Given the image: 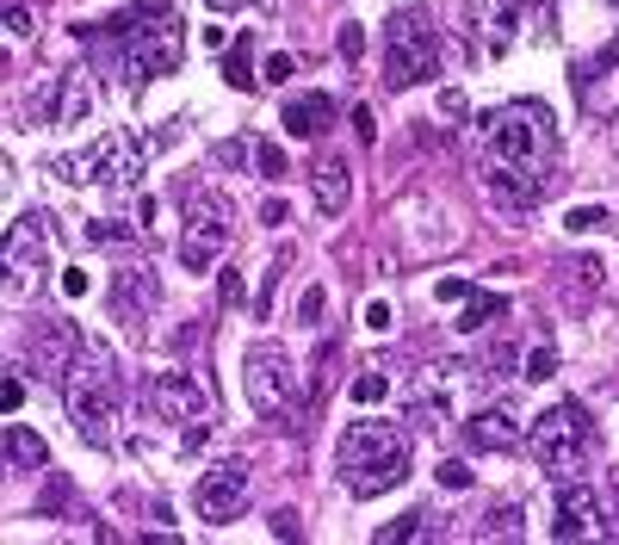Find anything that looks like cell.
<instances>
[{"instance_id": "6da1fadb", "label": "cell", "mask_w": 619, "mask_h": 545, "mask_svg": "<svg viewBox=\"0 0 619 545\" xmlns=\"http://www.w3.org/2000/svg\"><path fill=\"white\" fill-rule=\"evenodd\" d=\"M335 472L353 496H390L409 484V434L397 422H353L335 446Z\"/></svg>"}, {"instance_id": "7a4b0ae2", "label": "cell", "mask_w": 619, "mask_h": 545, "mask_svg": "<svg viewBox=\"0 0 619 545\" xmlns=\"http://www.w3.org/2000/svg\"><path fill=\"white\" fill-rule=\"evenodd\" d=\"M62 403H69V422L81 428L87 446H112V422L118 403H124V378H118V359L106 341H87V359L62 373Z\"/></svg>"}, {"instance_id": "3957f363", "label": "cell", "mask_w": 619, "mask_h": 545, "mask_svg": "<svg viewBox=\"0 0 619 545\" xmlns=\"http://www.w3.org/2000/svg\"><path fill=\"white\" fill-rule=\"evenodd\" d=\"M143 168H149V143L124 125L93 137V143L74 149V156H50V174H57L62 187H93V180H106V187L130 192L143 180Z\"/></svg>"}, {"instance_id": "277c9868", "label": "cell", "mask_w": 619, "mask_h": 545, "mask_svg": "<svg viewBox=\"0 0 619 545\" xmlns=\"http://www.w3.org/2000/svg\"><path fill=\"white\" fill-rule=\"evenodd\" d=\"M477 137H483L490 161H515V168H546V156L558 149V125H551V112L539 100H515V106L483 112Z\"/></svg>"}, {"instance_id": "5b68a950", "label": "cell", "mask_w": 619, "mask_h": 545, "mask_svg": "<svg viewBox=\"0 0 619 545\" xmlns=\"http://www.w3.org/2000/svg\"><path fill=\"white\" fill-rule=\"evenodd\" d=\"M180 57H187V26H180V13H149L137 31H124V43H118V75H124V87H149L156 75H173L180 69Z\"/></svg>"}, {"instance_id": "8992f818", "label": "cell", "mask_w": 619, "mask_h": 545, "mask_svg": "<svg viewBox=\"0 0 619 545\" xmlns=\"http://www.w3.org/2000/svg\"><path fill=\"white\" fill-rule=\"evenodd\" d=\"M527 453H533L551 477L582 472V459L595 453V422H589V409H582V403H551L546 416L527 428Z\"/></svg>"}, {"instance_id": "52a82bcc", "label": "cell", "mask_w": 619, "mask_h": 545, "mask_svg": "<svg viewBox=\"0 0 619 545\" xmlns=\"http://www.w3.org/2000/svg\"><path fill=\"white\" fill-rule=\"evenodd\" d=\"M440 75V38L421 13H390L385 19V87L403 93V87Z\"/></svg>"}, {"instance_id": "ba28073f", "label": "cell", "mask_w": 619, "mask_h": 545, "mask_svg": "<svg viewBox=\"0 0 619 545\" xmlns=\"http://www.w3.org/2000/svg\"><path fill=\"white\" fill-rule=\"evenodd\" d=\"M551 539L570 545V539H619V508L607 503L595 484H582V477H570L558 489H551Z\"/></svg>"}, {"instance_id": "9c48e42d", "label": "cell", "mask_w": 619, "mask_h": 545, "mask_svg": "<svg viewBox=\"0 0 619 545\" xmlns=\"http://www.w3.org/2000/svg\"><path fill=\"white\" fill-rule=\"evenodd\" d=\"M0 255H7V298H31L38 279H43V260H50V217L19 211L13 224H7Z\"/></svg>"}, {"instance_id": "30bf717a", "label": "cell", "mask_w": 619, "mask_h": 545, "mask_svg": "<svg viewBox=\"0 0 619 545\" xmlns=\"http://www.w3.org/2000/svg\"><path fill=\"white\" fill-rule=\"evenodd\" d=\"M242 385H248V403H254L260 416H286V409H298V373H291L286 347H248L242 359Z\"/></svg>"}, {"instance_id": "8fae6325", "label": "cell", "mask_w": 619, "mask_h": 545, "mask_svg": "<svg viewBox=\"0 0 619 545\" xmlns=\"http://www.w3.org/2000/svg\"><path fill=\"white\" fill-rule=\"evenodd\" d=\"M230 236H236L230 205H223V199H199L187 211V224H180V267H187V272H211L217 260L230 255Z\"/></svg>"}, {"instance_id": "7c38bea8", "label": "cell", "mask_w": 619, "mask_h": 545, "mask_svg": "<svg viewBox=\"0 0 619 545\" xmlns=\"http://www.w3.org/2000/svg\"><path fill=\"white\" fill-rule=\"evenodd\" d=\"M149 403H156L161 422H180V428H199V422H211V390H204L192 373H156Z\"/></svg>"}, {"instance_id": "4fadbf2b", "label": "cell", "mask_w": 619, "mask_h": 545, "mask_svg": "<svg viewBox=\"0 0 619 545\" xmlns=\"http://www.w3.org/2000/svg\"><path fill=\"white\" fill-rule=\"evenodd\" d=\"M192 503H199V515L204 521H236L248 508V465L242 459H223V465H211V472L199 477V489H192Z\"/></svg>"}, {"instance_id": "5bb4252c", "label": "cell", "mask_w": 619, "mask_h": 545, "mask_svg": "<svg viewBox=\"0 0 619 545\" xmlns=\"http://www.w3.org/2000/svg\"><path fill=\"white\" fill-rule=\"evenodd\" d=\"M74 354H81V329H74V323H57V316H43L38 329H31V341H26V366L43 373V378H62L74 366Z\"/></svg>"}, {"instance_id": "9a60e30c", "label": "cell", "mask_w": 619, "mask_h": 545, "mask_svg": "<svg viewBox=\"0 0 619 545\" xmlns=\"http://www.w3.org/2000/svg\"><path fill=\"white\" fill-rule=\"evenodd\" d=\"M483 192L502 211H533L546 199V174L539 168H515V161H483Z\"/></svg>"}, {"instance_id": "2e32d148", "label": "cell", "mask_w": 619, "mask_h": 545, "mask_svg": "<svg viewBox=\"0 0 619 545\" xmlns=\"http://www.w3.org/2000/svg\"><path fill=\"white\" fill-rule=\"evenodd\" d=\"M465 440H471V453H515V446L527 440V428H520V409H515V403L471 409V422H465Z\"/></svg>"}, {"instance_id": "e0dca14e", "label": "cell", "mask_w": 619, "mask_h": 545, "mask_svg": "<svg viewBox=\"0 0 619 545\" xmlns=\"http://www.w3.org/2000/svg\"><path fill=\"white\" fill-rule=\"evenodd\" d=\"M347 199H353V168H347L341 156L317 161V211L322 217H341Z\"/></svg>"}, {"instance_id": "ac0fdd59", "label": "cell", "mask_w": 619, "mask_h": 545, "mask_svg": "<svg viewBox=\"0 0 619 545\" xmlns=\"http://www.w3.org/2000/svg\"><path fill=\"white\" fill-rule=\"evenodd\" d=\"M329 118H335V100H329V93H298V100L279 112V125H286L291 137H322V130H329Z\"/></svg>"}, {"instance_id": "d6986e66", "label": "cell", "mask_w": 619, "mask_h": 545, "mask_svg": "<svg viewBox=\"0 0 619 545\" xmlns=\"http://www.w3.org/2000/svg\"><path fill=\"white\" fill-rule=\"evenodd\" d=\"M254 31H236V38H230V50H223V81H230L236 87V93H254V81H260V75H254Z\"/></svg>"}, {"instance_id": "ffe728a7", "label": "cell", "mask_w": 619, "mask_h": 545, "mask_svg": "<svg viewBox=\"0 0 619 545\" xmlns=\"http://www.w3.org/2000/svg\"><path fill=\"white\" fill-rule=\"evenodd\" d=\"M440 521L433 508H409V515H397L390 527H378V545H409V539H440Z\"/></svg>"}, {"instance_id": "44dd1931", "label": "cell", "mask_w": 619, "mask_h": 545, "mask_svg": "<svg viewBox=\"0 0 619 545\" xmlns=\"http://www.w3.org/2000/svg\"><path fill=\"white\" fill-rule=\"evenodd\" d=\"M93 106H100L93 81H87V75H62V106H57V125H87V118H93Z\"/></svg>"}, {"instance_id": "7402d4cb", "label": "cell", "mask_w": 619, "mask_h": 545, "mask_svg": "<svg viewBox=\"0 0 619 545\" xmlns=\"http://www.w3.org/2000/svg\"><path fill=\"white\" fill-rule=\"evenodd\" d=\"M7 465H13V472H43V465H50V446H43L31 428L7 422Z\"/></svg>"}, {"instance_id": "603a6c76", "label": "cell", "mask_w": 619, "mask_h": 545, "mask_svg": "<svg viewBox=\"0 0 619 545\" xmlns=\"http://www.w3.org/2000/svg\"><path fill=\"white\" fill-rule=\"evenodd\" d=\"M520 7H527V0H483V26H490V50H496V57L520 38Z\"/></svg>"}, {"instance_id": "cb8c5ba5", "label": "cell", "mask_w": 619, "mask_h": 545, "mask_svg": "<svg viewBox=\"0 0 619 545\" xmlns=\"http://www.w3.org/2000/svg\"><path fill=\"white\" fill-rule=\"evenodd\" d=\"M496 316H508V298L502 291H465V310H459V335H477V329H490Z\"/></svg>"}, {"instance_id": "d4e9b609", "label": "cell", "mask_w": 619, "mask_h": 545, "mask_svg": "<svg viewBox=\"0 0 619 545\" xmlns=\"http://www.w3.org/2000/svg\"><path fill=\"white\" fill-rule=\"evenodd\" d=\"M57 106H62V75H43L38 87L26 93V125H57Z\"/></svg>"}, {"instance_id": "484cf974", "label": "cell", "mask_w": 619, "mask_h": 545, "mask_svg": "<svg viewBox=\"0 0 619 545\" xmlns=\"http://www.w3.org/2000/svg\"><path fill=\"white\" fill-rule=\"evenodd\" d=\"M520 521H527V508L520 503H496L490 515H483V527H477V539H520Z\"/></svg>"}, {"instance_id": "4316f807", "label": "cell", "mask_w": 619, "mask_h": 545, "mask_svg": "<svg viewBox=\"0 0 619 545\" xmlns=\"http://www.w3.org/2000/svg\"><path fill=\"white\" fill-rule=\"evenodd\" d=\"M347 397L360 403V409H378V403L390 397V378H385V373H372V366H366V373L353 378V385H347Z\"/></svg>"}, {"instance_id": "83f0119b", "label": "cell", "mask_w": 619, "mask_h": 545, "mask_svg": "<svg viewBox=\"0 0 619 545\" xmlns=\"http://www.w3.org/2000/svg\"><path fill=\"white\" fill-rule=\"evenodd\" d=\"M520 378H527V385H546V378H558V347L539 341L533 354H527V373H520Z\"/></svg>"}, {"instance_id": "f1b7e54d", "label": "cell", "mask_w": 619, "mask_h": 545, "mask_svg": "<svg viewBox=\"0 0 619 545\" xmlns=\"http://www.w3.org/2000/svg\"><path fill=\"white\" fill-rule=\"evenodd\" d=\"M254 174H267V180L286 174V149H279L273 137H254Z\"/></svg>"}, {"instance_id": "f546056e", "label": "cell", "mask_w": 619, "mask_h": 545, "mask_svg": "<svg viewBox=\"0 0 619 545\" xmlns=\"http://www.w3.org/2000/svg\"><path fill=\"white\" fill-rule=\"evenodd\" d=\"M601 224H607L601 205H577V211H563V230H570V236H595Z\"/></svg>"}, {"instance_id": "4dcf8cb0", "label": "cell", "mask_w": 619, "mask_h": 545, "mask_svg": "<svg viewBox=\"0 0 619 545\" xmlns=\"http://www.w3.org/2000/svg\"><path fill=\"white\" fill-rule=\"evenodd\" d=\"M286 260H291V255H279L273 267L260 272V298H254V316H260V323H267V316H273V291H279V272H286Z\"/></svg>"}, {"instance_id": "1f68e13d", "label": "cell", "mask_w": 619, "mask_h": 545, "mask_svg": "<svg viewBox=\"0 0 619 545\" xmlns=\"http://www.w3.org/2000/svg\"><path fill=\"white\" fill-rule=\"evenodd\" d=\"M360 323H366L372 335H390V329H397V310H390V298H366Z\"/></svg>"}, {"instance_id": "d6a6232c", "label": "cell", "mask_w": 619, "mask_h": 545, "mask_svg": "<svg viewBox=\"0 0 619 545\" xmlns=\"http://www.w3.org/2000/svg\"><path fill=\"white\" fill-rule=\"evenodd\" d=\"M322 316H329V291H322V286H310V291L298 298V323H303V329H317Z\"/></svg>"}, {"instance_id": "836d02e7", "label": "cell", "mask_w": 619, "mask_h": 545, "mask_svg": "<svg viewBox=\"0 0 619 545\" xmlns=\"http://www.w3.org/2000/svg\"><path fill=\"white\" fill-rule=\"evenodd\" d=\"M248 156H254V143H248V137H223V143L211 149V161H217V168H242Z\"/></svg>"}, {"instance_id": "e575fe53", "label": "cell", "mask_w": 619, "mask_h": 545, "mask_svg": "<svg viewBox=\"0 0 619 545\" xmlns=\"http://www.w3.org/2000/svg\"><path fill=\"white\" fill-rule=\"evenodd\" d=\"M217 298L230 304V310H236V304H248V286H242V272H236V267H223V279H217Z\"/></svg>"}, {"instance_id": "d590c367", "label": "cell", "mask_w": 619, "mask_h": 545, "mask_svg": "<svg viewBox=\"0 0 619 545\" xmlns=\"http://www.w3.org/2000/svg\"><path fill=\"white\" fill-rule=\"evenodd\" d=\"M7 31H13V38H31V31H38V13H31V7H7Z\"/></svg>"}, {"instance_id": "8d00e7d4", "label": "cell", "mask_w": 619, "mask_h": 545, "mask_svg": "<svg viewBox=\"0 0 619 545\" xmlns=\"http://www.w3.org/2000/svg\"><path fill=\"white\" fill-rule=\"evenodd\" d=\"M87 242H130V230H118L112 217H93V224H87Z\"/></svg>"}, {"instance_id": "74e56055", "label": "cell", "mask_w": 619, "mask_h": 545, "mask_svg": "<svg viewBox=\"0 0 619 545\" xmlns=\"http://www.w3.org/2000/svg\"><path fill=\"white\" fill-rule=\"evenodd\" d=\"M465 484H471V465H465V459L440 465V489H465Z\"/></svg>"}, {"instance_id": "f35d334b", "label": "cell", "mask_w": 619, "mask_h": 545, "mask_svg": "<svg viewBox=\"0 0 619 545\" xmlns=\"http://www.w3.org/2000/svg\"><path fill=\"white\" fill-rule=\"evenodd\" d=\"M341 57H347V62L366 57V31H360V26H341Z\"/></svg>"}, {"instance_id": "ab89813d", "label": "cell", "mask_w": 619, "mask_h": 545, "mask_svg": "<svg viewBox=\"0 0 619 545\" xmlns=\"http://www.w3.org/2000/svg\"><path fill=\"white\" fill-rule=\"evenodd\" d=\"M291 69H298V62H291L286 50H273V57H267V69H260V75H267V81L279 87V81H291Z\"/></svg>"}, {"instance_id": "60d3db41", "label": "cell", "mask_w": 619, "mask_h": 545, "mask_svg": "<svg viewBox=\"0 0 619 545\" xmlns=\"http://www.w3.org/2000/svg\"><path fill=\"white\" fill-rule=\"evenodd\" d=\"M286 217H291V205L279 199V192H273V199H267V205H260V224H267V230H279V224H286Z\"/></svg>"}, {"instance_id": "b9f144b4", "label": "cell", "mask_w": 619, "mask_h": 545, "mask_svg": "<svg viewBox=\"0 0 619 545\" xmlns=\"http://www.w3.org/2000/svg\"><path fill=\"white\" fill-rule=\"evenodd\" d=\"M62 291H69V298H87V291H93V279H87V267H69V272H62Z\"/></svg>"}, {"instance_id": "7bdbcfd3", "label": "cell", "mask_w": 619, "mask_h": 545, "mask_svg": "<svg viewBox=\"0 0 619 545\" xmlns=\"http://www.w3.org/2000/svg\"><path fill=\"white\" fill-rule=\"evenodd\" d=\"M465 291H471L465 279H440V286H433V298H440V304H465Z\"/></svg>"}, {"instance_id": "ee69618b", "label": "cell", "mask_w": 619, "mask_h": 545, "mask_svg": "<svg viewBox=\"0 0 619 545\" xmlns=\"http://www.w3.org/2000/svg\"><path fill=\"white\" fill-rule=\"evenodd\" d=\"M353 130H360L366 143H372V137H378V118H372V106H353Z\"/></svg>"}, {"instance_id": "f6af8a7d", "label": "cell", "mask_w": 619, "mask_h": 545, "mask_svg": "<svg viewBox=\"0 0 619 545\" xmlns=\"http://www.w3.org/2000/svg\"><path fill=\"white\" fill-rule=\"evenodd\" d=\"M570 272H577L582 286H589V291H595V286H601V272H607V267H601V260H577V267H570Z\"/></svg>"}, {"instance_id": "bcb514c9", "label": "cell", "mask_w": 619, "mask_h": 545, "mask_svg": "<svg viewBox=\"0 0 619 545\" xmlns=\"http://www.w3.org/2000/svg\"><path fill=\"white\" fill-rule=\"evenodd\" d=\"M0 403H7V416H13L19 403H26V385H19V378H7V385H0Z\"/></svg>"}, {"instance_id": "7dc6e473", "label": "cell", "mask_w": 619, "mask_h": 545, "mask_svg": "<svg viewBox=\"0 0 619 545\" xmlns=\"http://www.w3.org/2000/svg\"><path fill=\"white\" fill-rule=\"evenodd\" d=\"M273 533H279V539H298V515H291V508H286V515H273Z\"/></svg>"}, {"instance_id": "c3c4849f", "label": "cell", "mask_w": 619, "mask_h": 545, "mask_svg": "<svg viewBox=\"0 0 619 545\" xmlns=\"http://www.w3.org/2000/svg\"><path fill=\"white\" fill-rule=\"evenodd\" d=\"M211 13H242V7H254V0H204Z\"/></svg>"}]
</instances>
